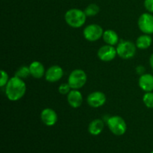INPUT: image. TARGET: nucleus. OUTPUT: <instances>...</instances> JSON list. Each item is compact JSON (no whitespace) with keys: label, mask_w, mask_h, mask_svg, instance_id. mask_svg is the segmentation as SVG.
<instances>
[{"label":"nucleus","mask_w":153,"mask_h":153,"mask_svg":"<svg viewBox=\"0 0 153 153\" xmlns=\"http://www.w3.org/2000/svg\"><path fill=\"white\" fill-rule=\"evenodd\" d=\"M40 119L46 126H52L58 121V114L55 110L47 108L43 109L41 111Z\"/></svg>","instance_id":"nucleus-11"},{"label":"nucleus","mask_w":153,"mask_h":153,"mask_svg":"<svg viewBox=\"0 0 153 153\" xmlns=\"http://www.w3.org/2000/svg\"><path fill=\"white\" fill-rule=\"evenodd\" d=\"M29 75H31L30 74L29 67H27V66H22V67H20L16 70V73H15V76L20 78L22 79H26Z\"/></svg>","instance_id":"nucleus-19"},{"label":"nucleus","mask_w":153,"mask_h":153,"mask_svg":"<svg viewBox=\"0 0 153 153\" xmlns=\"http://www.w3.org/2000/svg\"><path fill=\"white\" fill-rule=\"evenodd\" d=\"M137 25L144 34H153V15L150 13H142L137 21Z\"/></svg>","instance_id":"nucleus-7"},{"label":"nucleus","mask_w":153,"mask_h":153,"mask_svg":"<svg viewBox=\"0 0 153 153\" xmlns=\"http://www.w3.org/2000/svg\"><path fill=\"white\" fill-rule=\"evenodd\" d=\"M86 18L87 16L85 11L78 8L70 9L64 15L66 22L70 27L75 28L82 27L85 23Z\"/></svg>","instance_id":"nucleus-2"},{"label":"nucleus","mask_w":153,"mask_h":153,"mask_svg":"<svg viewBox=\"0 0 153 153\" xmlns=\"http://www.w3.org/2000/svg\"><path fill=\"white\" fill-rule=\"evenodd\" d=\"M64 76V70L60 66L53 65L51 66L46 71L45 79L47 82L53 83L58 82Z\"/></svg>","instance_id":"nucleus-10"},{"label":"nucleus","mask_w":153,"mask_h":153,"mask_svg":"<svg viewBox=\"0 0 153 153\" xmlns=\"http://www.w3.org/2000/svg\"><path fill=\"white\" fill-rule=\"evenodd\" d=\"M107 125L110 131L114 134L117 136H121L125 134L127 129L126 121L123 118L117 115L110 117L107 120Z\"/></svg>","instance_id":"nucleus-3"},{"label":"nucleus","mask_w":153,"mask_h":153,"mask_svg":"<svg viewBox=\"0 0 153 153\" xmlns=\"http://www.w3.org/2000/svg\"><path fill=\"white\" fill-rule=\"evenodd\" d=\"M104 128V123L102 120L96 119L90 123L88 126V131L92 135H99Z\"/></svg>","instance_id":"nucleus-15"},{"label":"nucleus","mask_w":153,"mask_h":153,"mask_svg":"<svg viewBox=\"0 0 153 153\" xmlns=\"http://www.w3.org/2000/svg\"><path fill=\"white\" fill-rule=\"evenodd\" d=\"M87 102L91 107L97 108L104 105L106 102V96L101 91H94L88 95Z\"/></svg>","instance_id":"nucleus-9"},{"label":"nucleus","mask_w":153,"mask_h":153,"mask_svg":"<svg viewBox=\"0 0 153 153\" xmlns=\"http://www.w3.org/2000/svg\"><path fill=\"white\" fill-rule=\"evenodd\" d=\"M9 81V77L7 73L4 70H1V79H0V87L3 88L4 86H6Z\"/></svg>","instance_id":"nucleus-22"},{"label":"nucleus","mask_w":153,"mask_h":153,"mask_svg":"<svg viewBox=\"0 0 153 153\" xmlns=\"http://www.w3.org/2000/svg\"><path fill=\"white\" fill-rule=\"evenodd\" d=\"M71 87L70 86L69 83H63L58 87V92L62 95H67L71 91Z\"/></svg>","instance_id":"nucleus-21"},{"label":"nucleus","mask_w":153,"mask_h":153,"mask_svg":"<svg viewBox=\"0 0 153 153\" xmlns=\"http://www.w3.org/2000/svg\"><path fill=\"white\" fill-rule=\"evenodd\" d=\"M143 102L148 108H153V93L146 92L143 97Z\"/></svg>","instance_id":"nucleus-20"},{"label":"nucleus","mask_w":153,"mask_h":153,"mask_svg":"<svg viewBox=\"0 0 153 153\" xmlns=\"http://www.w3.org/2000/svg\"><path fill=\"white\" fill-rule=\"evenodd\" d=\"M143 4L149 13H153V0H145Z\"/></svg>","instance_id":"nucleus-23"},{"label":"nucleus","mask_w":153,"mask_h":153,"mask_svg":"<svg viewBox=\"0 0 153 153\" xmlns=\"http://www.w3.org/2000/svg\"><path fill=\"white\" fill-rule=\"evenodd\" d=\"M103 28L98 24H91L85 28L83 34L85 38L90 42H95L103 36Z\"/></svg>","instance_id":"nucleus-6"},{"label":"nucleus","mask_w":153,"mask_h":153,"mask_svg":"<svg viewBox=\"0 0 153 153\" xmlns=\"http://www.w3.org/2000/svg\"><path fill=\"white\" fill-rule=\"evenodd\" d=\"M152 38L149 34H143L137 37L136 40V46L140 49H146L152 45Z\"/></svg>","instance_id":"nucleus-17"},{"label":"nucleus","mask_w":153,"mask_h":153,"mask_svg":"<svg viewBox=\"0 0 153 153\" xmlns=\"http://www.w3.org/2000/svg\"><path fill=\"white\" fill-rule=\"evenodd\" d=\"M97 55L101 61L108 62L114 59L117 55V49H115L114 46L107 44L99 49Z\"/></svg>","instance_id":"nucleus-8"},{"label":"nucleus","mask_w":153,"mask_h":153,"mask_svg":"<svg viewBox=\"0 0 153 153\" xmlns=\"http://www.w3.org/2000/svg\"><path fill=\"white\" fill-rule=\"evenodd\" d=\"M100 10V7L97 4L92 3V4H88L84 11H85L87 16H94L97 14H98Z\"/></svg>","instance_id":"nucleus-18"},{"label":"nucleus","mask_w":153,"mask_h":153,"mask_svg":"<svg viewBox=\"0 0 153 153\" xmlns=\"http://www.w3.org/2000/svg\"><path fill=\"white\" fill-rule=\"evenodd\" d=\"M102 38L105 43H107L108 45H111V46H114V45L117 44L119 42V36L117 34L116 31L111 29L105 31L103 33Z\"/></svg>","instance_id":"nucleus-16"},{"label":"nucleus","mask_w":153,"mask_h":153,"mask_svg":"<svg viewBox=\"0 0 153 153\" xmlns=\"http://www.w3.org/2000/svg\"><path fill=\"white\" fill-rule=\"evenodd\" d=\"M30 74L34 79H41L46 73L44 66L40 61H33L29 65Z\"/></svg>","instance_id":"nucleus-14"},{"label":"nucleus","mask_w":153,"mask_h":153,"mask_svg":"<svg viewBox=\"0 0 153 153\" xmlns=\"http://www.w3.org/2000/svg\"><path fill=\"white\" fill-rule=\"evenodd\" d=\"M136 44L128 40H121L117 47V52L123 59L132 58L136 54Z\"/></svg>","instance_id":"nucleus-5"},{"label":"nucleus","mask_w":153,"mask_h":153,"mask_svg":"<svg viewBox=\"0 0 153 153\" xmlns=\"http://www.w3.org/2000/svg\"><path fill=\"white\" fill-rule=\"evenodd\" d=\"M67 102L73 108H78L83 102V96L79 90L72 89L67 94Z\"/></svg>","instance_id":"nucleus-12"},{"label":"nucleus","mask_w":153,"mask_h":153,"mask_svg":"<svg viewBox=\"0 0 153 153\" xmlns=\"http://www.w3.org/2000/svg\"><path fill=\"white\" fill-rule=\"evenodd\" d=\"M26 85L22 79L16 76L10 78L6 85L5 94L10 101L16 102L20 100L25 95Z\"/></svg>","instance_id":"nucleus-1"},{"label":"nucleus","mask_w":153,"mask_h":153,"mask_svg":"<svg viewBox=\"0 0 153 153\" xmlns=\"http://www.w3.org/2000/svg\"><path fill=\"white\" fill-rule=\"evenodd\" d=\"M139 87L145 92H152L153 91V76L149 73L141 75L138 80Z\"/></svg>","instance_id":"nucleus-13"},{"label":"nucleus","mask_w":153,"mask_h":153,"mask_svg":"<svg viewBox=\"0 0 153 153\" xmlns=\"http://www.w3.org/2000/svg\"><path fill=\"white\" fill-rule=\"evenodd\" d=\"M87 79L86 73L81 69H76L72 71L69 76L68 83L72 89L79 90L85 86Z\"/></svg>","instance_id":"nucleus-4"},{"label":"nucleus","mask_w":153,"mask_h":153,"mask_svg":"<svg viewBox=\"0 0 153 153\" xmlns=\"http://www.w3.org/2000/svg\"><path fill=\"white\" fill-rule=\"evenodd\" d=\"M151 153H153V151H152V152H151Z\"/></svg>","instance_id":"nucleus-25"},{"label":"nucleus","mask_w":153,"mask_h":153,"mask_svg":"<svg viewBox=\"0 0 153 153\" xmlns=\"http://www.w3.org/2000/svg\"><path fill=\"white\" fill-rule=\"evenodd\" d=\"M149 64H150L151 67L153 69V53L150 55V58H149Z\"/></svg>","instance_id":"nucleus-24"}]
</instances>
